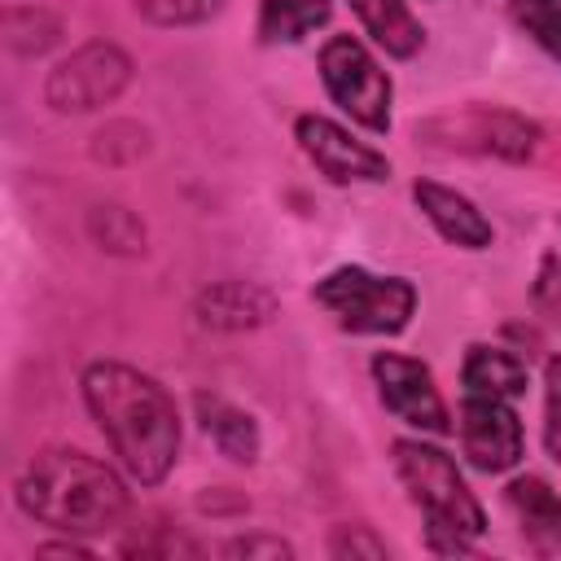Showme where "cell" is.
<instances>
[{"label": "cell", "mask_w": 561, "mask_h": 561, "mask_svg": "<svg viewBox=\"0 0 561 561\" xmlns=\"http://www.w3.org/2000/svg\"><path fill=\"white\" fill-rule=\"evenodd\" d=\"M416 136H425L438 149L491 153L504 162H526L539 149V127L513 110H500V105H465L460 114H438V118L421 123Z\"/></svg>", "instance_id": "cell-7"}, {"label": "cell", "mask_w": 561, "mask_h": 561, "mask_svg": "<svg viewBox=\"0 0 561 561\" xmlns=\"http://www.w3.org/2000/svg\"><path fill=\"white\" fill-rule=\"evenodd\" d=\"M18 504L61 535H105L131 508L123 478L79 447L35 451L18 478Z\"/></svg>", "instance_id": "cell-2"}, {"label": "cell", "mask_w": 561, "mask_h": 561, "mask_svg": "<svg viewBox=\"0 0 561 561\" xmlns=\"http://www.w3.org/2000/svg\"><path fill=\"white\" fill-rule=\"evenodd\" d=\"M193 316L206 324V329H219V333H245V329H259L276 316V294L259 280H210L197 298H193Z\"/></svg>", "instance_id": "cell-11"}, {"label": "cell", "mask_w": 561, "mask_h": 561, "mask_svg": "<svg viewBox=\"0 0 561 561\" xmlns=\"http://www.w3.org/2000/svg\"><path fill=\"white\" fill-rule=\"evenodd\" d=\"M79 386H83V403L92 421L110 438L127 478L140 486H158L180 456L175 399L149 373L118 364V359H92Z\"/></svg>", "instance_id": "cell-1"}, {"label": "cell", "mask_w": 561, "mask_h": 561, "mask_svg": "<svg viewBox=\"0 0 561 561\" xmlns=\"http://www.w3.org/2000/svg\"><path fill=\"white\" fill-rule=\"evenodd\" d=\"M219 552L224 557H294V543H285L280 535H241V539H228Z\"/></svg>", "instance_id": "cell-25"}, {"label": "cell", "mask_w": 561, "mask_h": 561, "mask_svg": "<svg viewBox=\"0 0 561 561\" xmlns=\"http://www.w3.org/2000/svg\"><path fill=\"white\" fill-rule=\"evenodd\" d=\"M543 447L561 465V355L543 368Z\"/></svg>", "instance_id": "cell-22"}, {"label": "cell", "mask_w": 561, "mask_h": 561, "mask_svg": "<svg viewBox=\"0 0 561 561\" xmlns=\"http://www.w3.org/2000/svg\"><path fill=\"white\" fill-rule=\"evenodd\" d=\"M508 13L552 61H561V0H513Z\"/></svg>", "instance_id": "cell-20"}, {"label": "cell", "mask_w": 561, "mask_h": 561, "mask_svg": "<svg viewBox=\"0 0 561 561\" xmlns=\"http://www.w3.org/2000/svg\"><path fill=\"white\" fill-rule=\"evenodd\" d=\"M316 302L351 333H403L416 311V289L403 276H377L368 267H333L316 280Z\"/></svg>", "instance_id": "cell-4"}, {"label": "cell", "mask_w": 561, "mask_h": 561, "mask_svg": "<svg viewBox=\"0 0 561 561\" xmlns=\"http://www.w3.org/2000/svg\"><path fill=\"white\" fill-rule=\"evenodd\" d=\"M530 302H535L539 316L561 320V263H557V254H543L539 259V276L530 285Z\"/></svg>", "instance_id": "cell-23"}, {"label": "cell", "mask_w": 561, "mask_h": 561, "mask_svg": "<svg viewBox=\"0 0 561 561\" xmlns=\"http://www.w3.org/2000/svg\"><path fill=\"white\" fill-rule=\"evenodd\" d=\"M504 504L517 517V530L535 552H561V495L543 478L535 473L513 478L504 486Z\"/></svg>", "instance_id": "cell-13"}, {"label": "cell", "mask_w": 561, "mask_h": 561, "mask_svg": "<svg viewBox=\"0 0 561 561\" xmlns=\"http://www.w3.org/2000/svg\"><path fill=\"white\" fill-rule=\"evenodd\" d=\"M333 0H259V39L263 44H298L316 26H324Z\"/></svg>", "instance_id": "cell-17"}, {"label": "cell", "mask_w": 561, "mask_h": 561, "mask_svg": "<svg viewBox=\"0 0 561 561\" xmlns=\"http://www.w3.org/2000/svg\"><path fill=\"white\" fill-rule=\"evenodd\" d=\"M373 377H377V394L386 403V412H394L399 421L425 430V434H451V412L434 386V373L399 351H381L373 355Z\"/></svg>", "instance_id": "cell-9"}, {"label": "cell", "mask_w": 561, "mask_h": 561, "mask_svg": "<svg viewBox=\"0 0 561 561\" xmlns=\"http://www.w3.org/2000/svg\"><path fill=\"white\" fill-rule=\"evenodd\" d=\"M390 460H394V473L408 486L412 504L425 513L430 552H443V557L469 552V543L486 530V513L473 500V491L465 486L456 460L443 447L421 443V438H394Z\"/></svg>", "instance_id": "cell-3"}, {"label": "cell", "mask_w": 561, "mask_h": 561, "mask_svg": "<svg viewBox=\"0 0 561 561\" xmlns=\"http://www.w3.org/2000/svg\"><path fill=\"white\" fill-rule=\"evenodd\" d=\"M320 79L337 110H346L368 131H390V75L355 35H329L320 44Z\"/></svg>", "instance_id": "cell-5"}, {"label": "cell", "mask_w": 561, "mask_h": 561, "mask_svg": "<svg viewBox=\"0 0 561 561\" xmlns=\"http://www.w3.org/2000/svg\"><path fill=\"white\" fill-rule=\"evenodd\" d=\"M61 39V22L48 9H4V44L18 57H39Z\"/></svg>", "instance_id": "cell-19"}, {"label": "cell", "mask_w": 561, "mask_h": 561, "mask_svg": "<svg viewBox=\"0 0 561 561\" xmlns=\"http://www.w3.org/2000/svg\"><path fill=\"white\" fill-rule=\"evenodd\" d=\"M412 197H416L421 215L438 228L443 241H451L460 250H486L491 245V237H495L491 232V219L465 193H456L447 184H434V180H416L412 184Z\"/></svg>", "instance_id": "cell-12"}, {"label": "cell", "mask_w": 561, "mask_h": 561, "mask_svg": "<svg viewBox=\"0 0 561 561\" xmlns=\"http://www.w3.org/2000/svg\"><path fill=\"white\" fill-rule=\"evenodd\" d=\"M460 381H465V394H491V399H517L526 394V364L504 351V346H486V342H473L465 351V368H460Z\"/></svg>", "instance_id": "cell-14"}, {"label": "cell", "mask_w": 561, "mask_h": 561, "mask_svg": "<svg viewBox=\"0 0 561 561\" xmlns=\"http://www.w3.org/2000/svg\"><path fill=\"white\" fill-rule=\"evenodd\" d=\"M460 447L465 460L482 473H508L526 456V434L508 399L491 394H465L460 399Z\"/></svg>", "instance_id": "cell-10"}, {"label": "cell", "mask_w": 561, "mask_h": 561, "mask_svg": "<svg viewBox=\"0 0 561 561\" xmlns=\"http://www.w3.org/2000/svg\"><path fill=\"white\" fill-rule=\"evenodd\" d=\"M294 136L329 184H381V180H390L386 153L355 140L346 127H337L324 114H298Z\"/></svg>", "instance_id": "cell-8"}, {"label": "cell", "mask_w": 561, "mask_h": 561, "mask_svg": "<svg viewBox=\"0 0 561 561\" xmlns=\"http://www.w3.org/2000/svg\"><path fill=\"white\" fill-rule=\"evenodd\" d=\"M131 83V57L110 39H88L48 70L44 101L53 114H92L123 96Z\"/></svg>", "instance_id": "cell-6"}, {"label": "cell", "mask_w": 561, "mask_h": 561, "mask_svg": "<svg viewBox=\"0 0 561 561\" xmlns=\"http://www.w3.org/2000/svg\"><path fill=\"white\" fill-rule=\"evenodd\" d=\"M88 237L105 250V254H145V224L136 210L118 206V202H101L88 210Z\"/></svg>", "instance_id": "cell-18"}, {"label": "cell", "mask_w": 561, "mask_h": 561, "mask_svg": "<svg viewBox=\"0 0 561 561\" xmlns=\"http://www.w3.org/2000/svg\"><path fill=\"white\" fill-rule=\"evenodd\" d=\"M136 13L153 26H197L219 13L224 0H131Z\"/></svg>", "instance_id": "cell-21"}, {"label": "cell", "mask_w": 561, "mask_h": 561, "mask_svg": "<svg viewBox=\"0 0 561 561\" xmlns=\"http://www.w3.org/2000/svg\"><path fill=\"white\" fill-rule=\"evenodd\" d=\"M351 13L373 35V44L386 48L390 57H412L425 44V31L403 0H351Z\"/></svg>", "instance_id": "cell-16"}, {"label": "cell", "mask_w": 561, "mask_h": 561, "mask_svg": "<svg viewBox=\"0 0 561 561\" xmlns=\"http://www.w3.org/2000/svg\"><path fill=\"white\" fill-rule=\"evenodd\" d=\"M329 552L333 557H368V561H381L386 557V543L368 526H333Z\"/></svg>", "instance_id": "cell-24"}, {"label": "cell", "mask_w": 561, "mask_h": 561, "mask_svg": "<svg viewBox=\"0 0 561 561\" xmlns=\"http://www.w3.org/2000/svg\"><path fill=\"white\" fill-rule=\"evenodd\" d=\"M35 557H92V548H83L75 539H61V543H39Z\"/></svg>", "instance_id": "cell-26"}, {"label": "cell", "mask_w": 561, "mask_h": 561, "mask_svg": "<svg viewBox=\"0 0 561 561\" xmlns=\"http://www.w3.org/2000/svg\"><path fill=\"white\" fill-rule=\"evenodd\" d=\"M197 421L210 434V443L219 447V456H228L232 465H254L259 460V425L250 412L232 408L219 394H197Z\"/></svg>", "instance_id": "cell-15"}]
</instances>
